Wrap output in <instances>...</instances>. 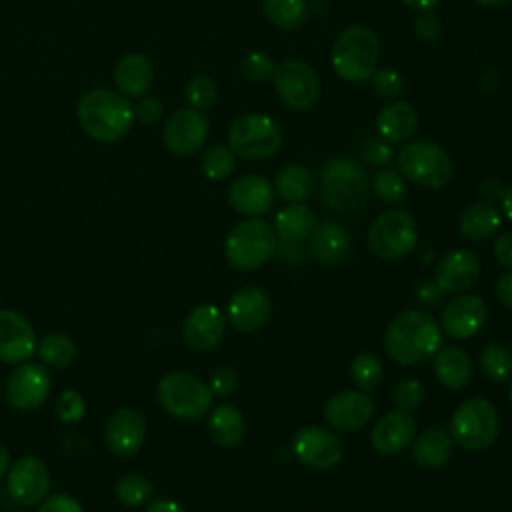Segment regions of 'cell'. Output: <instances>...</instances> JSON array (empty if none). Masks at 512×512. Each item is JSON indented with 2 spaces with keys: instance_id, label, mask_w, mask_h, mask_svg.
I'll return each instance as SVG.
<instances>
[{
  "instance_id": "1",
  "label": "cell",
  "mask_w": 512,
  "mask_h": 512,
  "mask_svg": "<svg viewBox=\"0 0 512 512\" xmlns=\"http://www.w3.org/2000/svg\"><path fill=\"white\" fill-rule=\"evenodd\" d=\"M440 344L442 330L438 322L422 310L398 312L384 334V348L388 356L402 366H412L432 358Z\"/></svg>"
},
{
  "instance_id": "2",
  "label": "cell",
  "mask_w": 512,
  "mask_h": 512,
  "mask_svg": "<svg viewBox=\"0 0 512 512\" xmlns=\"http://www.w3.org/2000/svg\"><path fill=\"white\" fill-rule=\"evenodd\" d=\"M76 116L90 138L98 142H116L132 128L134 106L118 92L94 88L78 100Z\"/></svg>"
},
{
  "instance_id": "3",
  "label": "cell",
  "mask_w": 512,
  "mask_h": 512,
  "mask_svg": "<svg viewBox=\"0 0 512 512\" xmlns=\"http://www.w3.org/2000/svg\"><path fill=\"white\" fill-rule=\"evenodd\" d=\"M368 194V174L356 160L336 156L322 164L318 176V198L328 210L352 214L364 206Z\"/></svg>"
},
{
  "instance_id": "4",
  "label": "cell",
  "mask_w": 512,
  "mask_h": 512,
  "mask_svg": "<svg viewBox=\"0 0 512 512\" xmlns=\"http://www.w3.org/2000/svg\"><path fill=\"white\" fill-rule=\"evenodd\" d=\"M378 38L360 24L344 28L330 50V64L336 76L350 84H360L372 78L378 64Z\"/></svg>"
},
{
  "instance_id": "5",
  "label": "cell",
  "mask_w": 512,
  "mask_h": 512,
  "mask_svg": "<svg viewBox=\"0 0 512 512\" xmlns=\"http://www.w3.org/2000/svg\"><path fill=\"white\" fill-rule=\"evenodd\" d=\"M398 172L424 188H444L454 176L450 154L432 140H414L402 144L396 152Z\"/></svg>"
},
{
  "instance_id": "6",
  "label": "cell",
  "mask_w": 512,
  "mask_h": 512,
  "mask_svg": "<svg viewBox=\"0 0 512 512\" xmlns=\"http://www.w3.org/2000/svg\"><path fill=\"white\" fill-rule=\"evenodd\" d=\"M278 250V236L270 224L260 218L238 222L226 236L224 254L236 270L248 272L260 268Z\"/></svg>"
},
{
  "instance_id": "7",
  "label": "cell",
  "mask_w": 512,
  "mask_h": 512,
  "mask_svg": "<svg viewBox=\"0 0 512 512\" xmlns=\"http://www.w3.org/2000/svg\"><path fill=\"white\" fill-rule=\"evenodd\" d=\"M500 434V414L486 398L464 400L450 420V436L468 452H478L494 444Z\"/></svg>"
},
{
  "instance_id": "8",
  "label": "cell",
  "mask_w": 512,
  "mask_h": 512,
  "mask_svg": "<svg viewBox=\"0 0 512 512\" xmlns=\"http://www.w3.org/2000/svg\"><path fill=\"white\" fill-rule=\"evenodd\" d=\"M160 406L174 418L200 420L212 408V392L206 382L190 372H168L156 390Z\"/></svg>"
},
{
  "instance_id": "9",
  "label": "cell",
  "mask_w": 512,
  "mask_h": 512,
  "mask_svg": "<svg viewBox=\"0 0 512 512\" xmlns=\"http://www.w3.org/2000/svg\"><path fill=\"white\" fill-rule=\"evenodd\" d=\"M228 146L240 158L264 160L280 150L282 128L266 114H244L230 124Z\"/></svg>"
},
{
  "instance_id": "10",
  "label": "cell",
  "mask_w": 512,
  "mask_h": 512,
  "mask_svg": "<svg viewBox=\"0 0 512 512\" xmlns=\"http://www.w3.org/2000/svg\"><path fill=\"white\" fill-rule=\"evenodd\" d=\"M366 240L370 252L382 260L404 258L418 242L416 222L404 210H386L370 224Z\"/></svg>"
},
{
  "instance_id": "11",
  "label": "cell",
  "mask_w": 512,
  "mask_h": 512,
  "mask_svg": "<svg viewBox=\"0 0 512 512\" xmlns=\"http://www.w3.org/2000/svg\"><path fill=\"white\" fill-rule=\"evenodd\" d=\"M276 94L294 110H308L320 96V80L316 70L298 58L284 60L276 66L272 76Z\"/></svg>"
},
{
  "instance_id": "12",
  "label": "cell",
  "mask_w": 512,
  "mask_h": 512,
  "mask_svg": "<svg viewBox=\"0 0 512 512\" xmlns=\"http://www.w3.org/2000/svg\"><path fill=\"white\" fill-rule=\"evenodd\" d=\"M292 450L302 464L314 470H330L344 456L342 440L332 430L316 424L304 426L294 434Z\"/></svg>"
},
{
  "instance_id": "13",
  "label": "cell",
  "mask_w": 512,
  "mask_h": 512,
  "mask_svg": "<svg viewBox=\"0 0 512 512\" xmlns=\"http://www.w3.org/2000/svg\"><path fill=\"white\" fill-rule=\"evenodd\" d=\"M50 388L52 380L42 364L20 362L8 376L6 396L16 410L30 412L46 402Z\"/></svg>"
},
{
  "instance_id": "14",
  "label": "cell",
  "mask_w": 512,
  "mask_h": 512,
  "mask_svg": "<svg viewBox=\"0 0 512 512\" xmlns=\"http://www.w3.org/2000/svg\"><path fill=\"white\" fill-rule=\"evenodd\" d=\"M210 132L208 118L202 110L180 108L164 124V146L176 156H190L200 150Z\"/></svg>"
},
{
  "instance_id": "15",
  "label": "cell",
  "mask_w": 512,
  "mask_h": 512,
  "mask_svg": "<svg viewBox=\"0 0 512 512\" xmlns=\"http://www.w3.org/2000/svg\"><path fill=\"white\" fill-rule=\"evenodd\" d=\"M6 488L10 498L20 506L40 504L50 488L46 464L36 456L18 458L6 472Z\"/></svg>"
},
{
  "instance_id": "16",
  "label": "cell",
  "mask_w": 512,
  "mask_h": 512,
  "mask_svg": "<svg viewBox=\"0 0 512 512\" xmlns=\"http://www.w3.org/2000/svg\"><path fill=\"white\" fill-rule=\"evenodd\" d=\"M488 320L486 302L470 292L456 294L442 310V328L456 340H468L476 336Z\"/></svg>"
},
{
  "instance_id": "17",
  "label": "cell",
  "mask_w": 512,
  "mask_h": 512,
  "mask_svg": "<svg viewBox=\"0 0 512 512\" xmlns=\"http://www.w3.org/2000/svg\"><path fill=\"white\" fill-rule=\"evenodd\" d=\"M36 334L32 324L16 310H0V362L20 364L36 352Z\"/></svg>"
},
{
  "instance_id": "18",
  "label": "cell",
  "mask_w": 512,
  "mask_h": 512,
  "mask_svg": "<svg viewBox=\"0 0 512 512\" xmlns=\"http://www.w3.org/2000/svg\"><path fill=\"white\" fill-rule=\"evenodd\" d=\"M374 404L364 390H340L324 404V418L336 430H358L372 418Z\"/></svg>"
},
{
  "instance_id": "19",
  "label": "cell",
  "mask_w": 512,
  "mask_h": 512,
  "mask_svg": "<svg viewBox=\"0 0 512 512\" xmlns=\"http://www.w3.org/2000/svg\"><path fill=\"white\" fill-rule=\"evenodd\" d=\"M104 438L116 456H132L144 444L146 420L134 408H118L106 420Z\"/></svg>"
},
{
  "instance_id": "20",
  "label": "cell",
  "mask_w": 512,
  "mask_h": 512,
  "mask_svg": "<svg viewBox=\"0 0 512 512\" xmlns=\"http://www.w3.org/2000/svg\"><path fill=\"white\" fill-rule=\"evenodd\" d=\"M270 296L260 286H244L232 294L226 306V316L238 332H252L260 328L270 316Z\"/></svg>"
},
{
  "instance_id": "21",
  "label": "cell",
  "mask_w": 512,
  "mask_h": 512,
  "mask_svg": "<svg viewBox=\"0 0 512 512\" xmlns=\"http://www.w3.org/2000/svg\"><path fill=\"white\" fill-rule=\"evenodd\" d=\"M416 436V420L406 410H390L372 426L370 442L382 456H394L412 444Z\"/></svg>"
},
{
  "instance_id": "22",
  "label": "cell",
  "mask_w": 512,
  "mask_h": 512,
  "mask_svg": "<svg viewBox=\"0 0 512 512\" xmlns=\"http://www.w3.org/2000/svg\"><path fill=\"white\" fill-rule=\"evenodd\" d=\"M480 274V262L470 250L458 248L446 252L434 272V282L444 294L468 292Z\"/></svg>"
},
{
  "instance_id": "23",
  "label": "cell",
  "mask_w": 512,
  "mask_h": 512,
  "mask_svg": "<svg viewBox=\"0 0 512 512\" xmlns=\"http://www.w3.org/2000/svg\"><path fill=\"white\" fill-rule=\"evenodd\" d=\"M224 336V316L214 304L192 308L182 326L184 342L196 352H208L220 344Z\"/></svg>"
},
{
  "instance_id": "24",
  "label": "cell",
  "mask_w": 512,
  "mask_h": 512,
  "mask_svg": "<svg viewBox=\"0 0 512 512\" xmlns=\"http://www.w3.org/2000/svg\"><path fill=\"white\" fill-rule=\"evenodd\" d=\"M228 202L242 216H260L274 202V186L260 174H244L230 184Z\"/></svg>"
},
{
  "instance_id": "25",
  "label": "cell",
  "mask_w": 512,
  "mask_h": 512,
  "mask_svg": "<svg viewBox=\"0 0 512 512\" xmlns=\"http://www.w3.org/2000/svg\"><path fill=\"white\" fill-rule=\"evenodd\" d=\"M310 238L312 256L326 266L340 264L350 252V234L348 230L334 218H324L316 222Z\"/></svg>"
},
{
  "instance_id": "26",
  "label": "cell",
  "mask_w": 512,
  "mask_h": 512,
  "mask_svg": "<svg viewBox=\"0 0 512 512\" xmlns=\"http://www.w3.org/2000/svg\"><path fill=\"white\" fill-rule=\"evenodd\" d=\"M418 128V112L412 104L396 100L380 110L376 116L378 136L390 144L408 142Z\"/></svg>"
},
{
  "instance_id": "27",
  "label": "cell",
  "mask_w": 512,
  "mask_h": 512,
  "mask_svg": "<svg viewBox=\"0 0 512 512\" xmlns=\"http://www.w3.org/2000/svg\"><path fill=\"white\" fill-rule=\"evenodd\" d=\"M154 80V68L144 54L132 52L118 60L114 68V82L122 96L140 98L144 96Z\"/></svg>"
},
{
  "instance_id": "28",
  "label": "cell",
  "mask_w": 512,
  "mask_h": 512,
  "mask_svg": "<svg viewBox=\"0 0 512 512\" xmlns=\"http://www.w3.org/2000/svg\"><path fill=\"white\" fill-rule=\"evenodd\" d=\"M452 436L444 428H428L412 440V460L426 470L440 468L452 456Z\"/></svg>"
},
{
  "instance_id": "29",
  "label": "cell",
  "mask_w": 512,
  "mask_h": 512,
  "mask_svg": "<svg viewBox=\"0 0 512 512\" xmlns=\"http://www.w3.org/2000/svg\"><path fill=\"white\" fill-rule=\"evenodd\" d=\"M472 372L474 366L468 352L458 346H440L434 354V374L446 388H464Z\"/></svg>"
},
{
  "instance_id": "30",
  "label": "cell",
  "mask_w": 512,
  "mask_h": 512,
  "mask_svg": "<svg viewBox=\"0 0 512 512\" xmlns=\"http://www.w3.org/2000/svg\"><path fill=\"white\" fill-rule=\"evenodd\" d=\"M208 434L218 446L234 448L246 436L244 416L232 404H220L210 412Z\"/></svg>"
},
{
  "instance_id": "31",
  "label": "cell",
  "mask_w": 512,
  "mask_h": 512,
  "mask_svg": "<svg viewBox=\"0 0 512 512\" xmlns=\"http://www.w3.org/2000/svg\"><path fill=\"white\" fill-rule=\"evenodd\" d=\"M316 226V214L302 202L288 204L274 216V232L282 242H302Z\"/></svg>"
},
{
  "instance_id": "32",
  "label": "cell",
  "mask_w": 512,
  "mask_h": 512,
  "mask_svg": "<svg viewBox=\"0 0 512 512\" xmlns=\"http://www.w3.org/2000/svg\"><path fill=\"white\" fill-rule=\"evenodd\" d=\"M502 216L492 202L480 200L470 204L460 216V232L468 240H486L500 228Z\"/></svg>"
},
{
  "instance_id": "33",
  "label": "cell",
  "mask_w": 512,
  "mask_h": 512,
  "mask_svg": "<svg viewBox=\"0 0 512 512\" xmlns=\"http://www.w3.org/2000/svg\"><path fill=\"white\" fill-rule=\"evenodd\" d=\"M312 174L302 164H286L274 180V192L288 204L302 202L312 194Z\"/></svg>"
},
{
  "instance_id": "34",
  "label": "cell",
  "mask_w": 512,
  "mask_h": 512,
  "mask_svg": "<svg viewBox=\"0 0 512 512\" xmlns=\"http://www.w3.org/2000/svg\"><path fill=\"white\" fill-rule=\"evenodd\" d=\"M264 16L280 30H298L310 16L306 0H262Z\"/></svg>"
},
{
  "instance_id": "35",
  "label": "cell",
  "mask_w": 512,
  "mask_h": 512,
  "mask_svg": "<svg viewBox=\"0 0 512 512\" xmlns=\"http://www.w3.org/2000/svg\"><path fill=\"white\" fill-rule=\"evenodd\" d=\"M36 352L38 356L48 364V366H54V368H64L68 366L74 356H76V344L72 342L70 336L66 334H60V332H52V334H46L38 340L36 344Z\"/></svg>"
},
{
  "instance_id": "36",
  "label": "cell",
  "mask_w": 512,
  "mask_h": 512,
  "mask_svg": "<svg viewBox=\"0 0 512 512\" xmlns=\"http://www.w3.org/2000/svg\"><path fill=\"white\" fill-rule=\"evenodd\" d=\"M114 492H116V498L124 504V506H130V508H136V506H142L150 500L152 496V484L142 476V474H136V472H128V474H122L116 484H114Z\"/></svg>"
},
{
  "instance_id": "37",
  "label": "cell",
  "mask_w": 512,
  "mask_h": 512,
  "mask_svg": "<svg viewBox=\"0 0 512 512\" xmlns=\"http://www.w3.org/2000/svg\"><path fill=\"white\" fill-rule=\"evenodd\" d=\"M480 368L488 380L506 382L512 376V352L502 344H488L480 354Z\"/></svg>"
},
{
  "instance_id": "38",
  "label": "cell",
  "mask_w": 512,
  "mask_h": 512,
  "mask_svg": "<svg viewBox=\"0 0 512 512\" xmlns=\"http://www.w3.org/2000/svg\"><path fill=\"white\" fill-rule=\"evenodd\" d=\"M372 190L384 204H400L406 198V178L394 168H380L372 176Z\"/></svg>"
},
{
  "instance_id": "39",
  "label": "cell",
  "mask_w": 512,
  "mask_h": 512,
  "mask_svg": "<svg viewBox=\"0 0 512 512\" xmlns=\"http://www.w3.org/2000/svg\"><path fill=\"white\" fill-rule=\"evenodd\" d=\"M384 376V368L382 362L368 352H362L358 356H354V360L350 362V378L352 382L358 386V390H374Z\"/></svg>"
},
{
  "instance_id": "40",
  "label": "cell",
  "mask_w": 512,
  "mask_h": 512,
  "mask_svg": "<svg viewBox=\"0 0 512 512\" xmlns=\"http://www.w3.org/2000/svg\"><path fill=\"white\" fill-rule=\"evenodd\" d=\"M200 166H202V172L206 178L224 180L236 168V154L230 150V146L214 144L204 152Z\"/></svg>"
},
{
  "instance_id": "41",
  "label": "cell",
  "mask_w": 512,
  "mask_h": 512,
  "mask_svg": "<svg viewBox=\"0 0 512 512\" xmlns=\"http://www.w3.org/2000/svg\"><path fill=\"white\" fill-rule=\"evenodd\" d=\"M184 94H186V102L190 104V108L208 110L218 98V88L210 76L198 74L188 80Z\"/></svg>"
},
{
  "instance_id": "42",
  "label": "cell",
  "mask_w": 512,
  "mask_h": 512,
  "mask_svg": "<svg viewBox=\"0 0 512 512\" xmlns=\"http://www.w3.org/2000/svg\"><path fill=\"white\" fill-rule=\"evenodd\" d=\"M274 70H276V64L266 52H250L240 62V72L250 82L272 80Z\"/></svg>"
},
{
  "instance_id": "43",
  "label": "cell",
  "mask_w": 512,
  "mask_h": 512,
  "mask_svg": "<svg viewBox=\"0 0 512 512\" xmlns=\"http://www.w3.org/2000/svg\"><path fill=\"white\" fill-rule=\"evenodd\" d=\"M370 82H372L374 92L386 100H394L404 90V76H402V72H398L394 68H378L372 74Z\"/></svg>"
},
{
  "instance_id": "44",
  "label": "cell",
  "mask_w": 512,
  "mask_h": 512,
  "mask_svg": "<svg viewBox=\"0 0 512 512\" xmlns=\"http://www.w3.org/2000/svg\"><path fill=\"white\" fill-rule=\"evenodd\" d=\"M424 388L418 380H400L394 388V404L400 410H416L422 404Z\"/></svg>"
},
{
  "instance_id": "45",
  "label": "cell",
  "mask_w": 512,
  "mask_h": 512,
  "mask_svg": "<svg viewBox=\"0 0 512 512\" xmlns=\"http://www.w3.org/2000/svg\"><path fill=\"white\" fill-rule=\"evenodd\" d=\"M86 412L84 400L76 390H64L56 400V414L62 422L72 424L78 422Z\"/></svg>"
},
{
  "instance_id": "46",
  "label": "cell",
  "mask_w": 512,
  "mask_h": 512,
  "mask_svg": "<svg viewBox=\"0 0 512 512\" xmlns=\"http://www.w3.org/2000/svg\"><path fill=\"white\" fill-rule=\"evenodd\" d=\"M362 156L368 164L386 166L394 158V148L380 136H368L362 142Z\"/></svg>"
},
{
  "instance_id": "47",
  "label": "cell",
  "mask_w": 512,
  "mask_h": 512,
  "mask_svg": "<svg viewBox=\"0 0 512 512\" xmlns=\"http://www.w3.org/2000/svg\"><path fill=\"white\" fill-rule=\"evenodd\" d=\"M208 388L214 396H230L238 388V374L234 368H216L208 378Z\"/></svg>"
},
{
  "instance_id": "48",
  "label": "cell",
  "mask_w": 512,
  "mask_h": 512,
  "mask_svg": "<svg viewBox=\"0 0 512 512\" xmlns=\"http://www.w3.org/2000/svg\"><path fill=\"white\" fill-rule=\"evenodd\" d=\"M412 32L416 38H420L424 42H432L442 34V22L432 10L418 12V16L412 22Z\"/></svg>"
},
{
  "instance_id": "49",
  "label": "cell",
  "mask_w": 512,
  "mask_h": 512,
  "mask_svg": "<svg viewBox=\"0 0 512 512\" xmlns=\"http://www.w3.org/2000/svg\"><path fill=\"white\" fill-rule=\"evenodd\" d=\"M164 106L158 98L154 96H140L138 104L134 106V118H138L144 124H154L162 118Z\"/></svg>"
},
{
  "instance_id": "50",
  "label": "cell",
  "mask_w": 512,
  "mask_h": 512,
  "mask_svg": "<svg viewBox=\"0 0 512 512\" xmlns=\"http://www.w3.org/2000/svg\"><path fill=\"white\" fill-rule=\"evenodd\" d=\"M38 512H84V508L68 494H52L40 502Z\"/></svg>"
},
{
  "instance_id": "51",
  "label": "cell",
  "mask_w": 512,
  "mask_h": 512,
  "mask_svg": "<svg viewBox=\"0 0 512 512\" xmlns=\"http://www.w3.org/2000/svg\"><path fill=\"white\" fill-rule=\"evenodd\" d=\"M416 300L424 306H438L444 300V292L436 282H422L416 290Z\"/></svg>"
},
{
  "instance_id": "52",
  "label": "cell",
  "mask_w": 512,
  "mask_h": 512,
  "mask_svg": "<svg viewBox=\"0 0 512 512\" xmlns=\"http://www.w3.org/2000/svg\"><path fill=\"white\" fill-rule=\"evenodd\" d=\"M494 256L502 266L512 270V232H504L496 238Z\"/></svg>"
},
{
  "instance_id": "53",
  "label": "cell",
  "mask_w": 512,
  "mask_h": 512,
  "mask_svg": "<svg viewBox=\"0 0 512 512\" xmlns=\"http://www.w3.org/2000/svg\"><path fill=\"white\" fill-rule=\"evenodd\" d=\"M494 290H496L498 300L512 312V272L500 274L498 280H496Z\"/></svg>"
},
{
  "instance_id": "54",
  "label": "cell",
  "mask_w": 512,
  "mask_h": 512,
  "mask_svg": "<svg viewBox=\"0 0 512 512\" xmlns=\"http://www.w3.org/2000/svg\"><path fill=\"white\" fill-rule=\"evenodd\" d=\"M144 512H186L176 500H168V498H156L152 500Z\"/></svg>"
},
{
  "instance_id": "55",
  "label": "cell",
  "mask_w": 512,
  "mask_h": 512,
  "mask_svg": "<svg viewBox=\"0 0 512 512\" xmlns=\"http://www.w3.org/2000/svg\"><path fill=\"white\" fill-rule=\"evenodd\" d=\"M480 194L484 196V200L486 202H496V200H502V196H504V188L500 186V182H496V180H486L484 184H482V188H480Z\"/></svg>"
},
{
  "instance_id": "56",
  "label": "cell",
  "mask_w": 512,
  "mask_h": 512,
  "mask_svg": "<svg viewBox=\"0 0 512 512\" xmlns=\"http://www.w3.org/2000/svg\"><path fill=\"white\" fill-rule=\"evenodd\" d=\"M400 2L416 12H428V10H434L440 0H400Z\"/></svg>"
},
{
  "instance_id": "57",
  "label": "cell",
  "mask_w": 512,
  "mask_h": 512,
  "mask_svg": "<svg viewBox=\"0 0 512 512\" xmlns=\"http://www.w3.org/2000/svg\"><path fill=\"white\" fill-rule=\"evenodd\" d=\"M502 210H504V216L512 222V186L504 190V196H502Z\"/></svg>"
},
{
  "instance_id": "58",
  "label": "cell",
  "mask_w": 512,
  "mask_h": 512,
  "mask_svg": "<svg viewBox=\"0 0 512 512\" xmlns=\"http://www.w3.org/2000/svg\"><path fill=\"white\" fill-rule=\"evenodd\" d=\"M8 468H10V454H8V450L0 444V478L6 476Z\"/></svg>"
},
{
  "instance_id": "59",
  "label": "cell",
  "mask_w": 512,
  "mask_h": 512,
  "mask_svg": "<svg viewBox=\"0 0 512 512\" xmlns=\"http://www.w3.org/2000/svg\"><path fill=\"white\" fill-rule=\"evenodd\" d=\"M474 4L478 6H486V8H492V6H502V4H508L510 0H472Z\"/></svg>"
},
{
  "instance_id": "60",
  "label": "cell",
  "mask_w": 512,
  "mask_h": 512,
  "mask_svg": "<svg viewBox=\"0 0 512 512\" xmlns=\"http://www.w3.org/2000/svg\"><path fill=\"white\" fill-rule=\"evenodd\" d=\"M510 402H512V384H510Z\"/></svg>"
}]
</instances>
